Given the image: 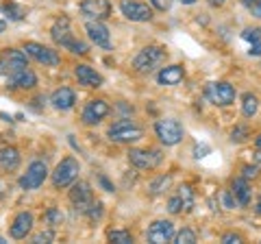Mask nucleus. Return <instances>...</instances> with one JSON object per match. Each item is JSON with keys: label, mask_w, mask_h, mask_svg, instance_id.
Masks as SVG:
<instances>
[{"label": "nucleus", "mask_w": 261, "mask_h": 244, "mask_svg": "<svg viewBox=\"0 0 261 244\" xmlns=\"http://www.w3.org/2000/svg\"><path fill=\"white\" fill-rule=\"evenodd\" d=\"M50 37H53V42L57 46L68 48V51L74 53V55H87L89 53L87 44L72 35V27H70V18H68V15H61V18L55 20V24L50 27Z\"/></svg>", "instance_id": "f257e3e1"}, {"label": "nucleus", "mask_w": 261, "mask_h": 244, "mask_svg": "<svg viewBox=\"0 0 261 244\" xmlns=\"http://www.w3.org/2000/svg\"><path fill=\"white\" fill-rule=\"evenodd\" d=\"M109 140L111 142H116V144H130V142H137V140H142L144 137V131H142V127L140 125H135L133 120H118V122H113V125L109 127Z\"/></svg>", "instance_id": "f03ea898"}, {"label": "nucleus", "mask_w": 261, "mask_h": 244, "mask_svg": "<svg viewBox=\"0 0 261 244\" xmlns=\"http://www.w3.org/2000/svg\"><path fill=\"white\" fill-rule=\"evenodd\" d=\"M163 59H166V51H163L161 46H146L135 55L133 68L137 72H142V75H148V72H152L157 66H161Z\"/></svg>", "instance_id": "7ed1b4c3"}, {"label": "nucleus", "mask_w": 261, "mask_h": 244, "mask_svg": "<svg viewBox=\"0 0 261 244\" xmlns=\"http://www.w3.org/2000/svg\"><path fill=\"white\" fill-rule=\"evenodd\" d=\"M79 173H81V166L74 157H63L59 164H57L55 173H53V185L57 190L59 188H68L79 179Z\"/></svg>", "instance_id": "20e7f679"}, {"label": "nucleus", "mask_w": 261, "mask_h": 244, "mask_svg": "<svg viewBox=\"0 0 261 244\" xmlns=\"http://www.w3.org/2000/svg\"><path fill=\"white\" fill-rule=\"evenodd\" d=\"M154 133H157L159 140L166 144V146H176L178 142L183 140V125L174 118H163L154 122Z\"/></svg>", "instance_id": "39448f33"}, {"label": "nucleus", "mask_w": 261, "mask_h": 244, "mask_svg": "<svg viewBox=\"0 0 261 244\" xmlns=\"http://www.w3.org/2000/svg\"><path fill=\"white\" fill-rule=\"evenodd\" d=\"M46 177H48V166H46V161L35 159V161H31V164H29L27 173H24V175L18 179V185H20L22 190H37L39 185L46 181Z\"/></svg>", "instance_id": "423d86ee"}, {"label": "nucleus", "mask_w": 261, "mask_h": 244, "mask_svg": "<svg viewBox=\"0 0 261 244\" xmlns=\"http://www.w3.org/2000/svg\"><path fill=\"white\" fill-rule=\"evenodd\" d=\"M29 66V55L18 48H7L0 53V77H9L13 72Z\"/></svg>", "instance_id": "0eeeda50"}, {"label": "nucleus", "mask_w": 261, "mask_h": 244, "mask_svg": "<svg viewBox=\"0 0 261 244\" xmlns=\"http://www.w3.org/2000/svg\"><path fill=\"white\" fill-rule=\"evenodd\" d=\"M163 155L159 151H152V149H130L128 151V161L130 166L137 168V170H154L161 164Z\"/></svg>", "instance_id": "6e6552de"}, {"label": "nucleus", "mask_w": 261, "mask_h": 244, "mask_svg": "<svg viewBox=\"0 0 261 244\" xmlns=\"http://www.w3.org/2000/svg\"><path fill=\"white\" fill-rule=\"evenodd\" d=\"M24 53H27L29 57H33L37 63H44V66H59L61 63V57L57 51H53L50 46H44V44H37V42H27L22 48Z\"/></svg>", "instance_id": "1a4fd4ad"}, {"label": "nucleus", "mask_w": 261, "mask_h": 244, "mask_svg": "<svg viewBox=\"0 0 261 244\" xmlns=\"http://www.w3.org/2000/svg\"><path fill=\"white\" fill-rule=\"evenodd\" d=\"M109 103L107 101H102V99H94V101H89L85 107H83V113H81V120H83V125L87 127H94L98 125L100 120H105L109 116Z\"/></svg>", "instance_id": "9d476101"}, {"label": "nucleus", "mask_w": 261, "mask_h": 244, "mask_svg": "<svg viewBox=\"0 0 261 244\" xmlns=\"http://www.w3.org/2000/svg\"><path fill=\"white\" fill-rule=\"evenodd\" d=\"M207 99L214 103V105H220V107H226L235 101V87L226 81H218V83H209L207 85Z\"/></svg>", "instance_id": "9b49d317"}, {"label": "nucleus", "mask_w": 261, "mask_h": 244, "mask_svg": "<svg viewBox=\"0 0 261 244\" xmlns=\"http://www.w3.org/2000/svg\"><path fill=\"white\" fill-rule=\"evenodd\" d=\"M70 203L76 207V211H81V214H85V209L92 205L94 201V192L92 188H89L87 181H74L72 183V190H70Z\"/></svg>", "instance_id": "f8f14e48"}, {"label": "nucleus", "mask_w": 261, "mask_h": 244, "mask_svg": "<svg viewBox=\"0 0 261 244\" xmlns=\"http://www.w3.org/2000/svg\"><path fill=\"white\" fill-rule=\"evenodd\" d=\"M120 11L130 22H148V20H152V9L148 5H144V3H137V0H122Z\"/></svg>", "instance_id": "ddd939ff"}, {"label": "nucleus", "mask_w": 261, "mask_h": 244, "mask_svg": "<svg viewBox=\"0 0 261 244\" xmlns=\"http://www.w3.org/2000/svg\"><path fill=\"white\" fill-rule=\"evenodd\" d=\"M79 9L89 20H107L111 15V3L109 0H83Z\"/></svg>", "instance_id": "4468645a"}, {"label": "nucleus", "mask_w": 261, "mask_h": 244, "mask_svg": "<svg viewBox=\"0 0 261 244\" xmlns=\"http://www.w3.org/2000/svg\"><path fill=\"white\" fill-rule=\"evenodd\" d=\"M146 238L152 244H166L174 238V223L172 221H154L148 227V233Z\"/></svg>", "instance_id": "2eb2a0df"}, {"label": "nucleus", "mask_w": 261, "mask_h": 244, "mask_svg": "<svg viewBox=\"0 0 261 244\" xmlns=\"http://www.w3.org/2000/svg\"><path fill=\"white\" fill-rule=\"evenodd\" d=\"M37 85V75L29 66L7 77V89H33Z\"/></svg>", "instance_id": "dca6fc26"}, {"label": "nucleus", "mask_w": 261, "mask_h": 244, "mask_svg": "<svg viewBox=\"0 0 261 244\" xmlns=\"http://www.w3.org/2000/svg\"><path fill=\"white\" fill-rule=\"evenodd\" d=\"M85 31H87L89 39H92L96 46L105 48V51H109V48H111V42H109V29L102 24V20H89V22L85 24Z\"/></svg>", "instance_id": "f3484780"}, {"label": "nucleus", "mask_w": 261, "mask_h": 244, "mask_svg": "<svg viewBox=\"0 0 261 244\" xmlns=\"http://www.w3.org/2000/svg\"><path fill=\"white\" fill-rule=\"evenodd\" d=\"M31 229H33V214L31 211H20V214L13 218L9 233L13 240H24L31 233Z\"/></svg>", "instance_id": "a211bd4d"}, {"label": "nucleus", "mask_w": 261, "mask_h": 244, "mask_svg": "<svg viewBox=\"0 0 261 244\" xmlns=\"http://www.w3.org/2000/svg\"><path fill=\"white\" fill-rule=\"evenodd\" d=\"M50 103H53L55 109L68 111V109H72L76 105V94H74V89H70V87H59L50 96Z\"/></svg>", "instance_id": "6ab92c4d"}, {"label": "nucleus", "mask_w": 261, "mask_h": 244, "mask_svg": "<svg viewBox=\"0 0 261 244\" xmlns=\"http://www.w3.org/2000/svg\"><path fill=\"white\" fill-rule=\"evenodd\" d=\"M74 77L79 79V83L85 85V87H100V85L105 83V79L98 75L94 68L85 66V63H81V66L74 68Z\"/></svg>", "instance_id": "aec40b11"}, {"label": "nucleus", "mask_w": 261, "mask_h": 244, "mask_svg": "<svg viewBox=\"0 0 261 244\" xmlns=\"http://www.w3.org/2000/svg\"><path fill=\"white\" fill-rule=\"evenodd\" d=\"M20 166V153L15 146H3L0 149V168L7 173H13Z\"/></svg>", "instance_id": "412c9836"}, {"label": "nucleus", "mask_w": 261, "mask_h": 244, "mask_svg": "<svg viewBox=\"0 0 261 244\" xmlns=\"http://www.w3.org/2000/svg\"><path fill=\"white\" fill-rule=\"evenodd\" d=\"M183 68L181 66H168V68H161V72L157 75L159 85H178L183 81Z\"/></svg>", "instance_id": "4be33fe9"}, {"label": "nucleus", "mask_w": 261, "mask_h": 244, "mask_svg": "<svg viewBox=\"0 0 261 244\" xmlns=\"http://www.w3.org/2000/svg\"><path fill=\"white\" fill-rule=\"evenodd\" d=\"M233 197H235V201L240 203L242 207H246L248 203H250V185H248V179H244V177H240V179H235L233 181Z\"/></svg>", "instance_id": "5701e85b"}, {"label": "nucleus", "mask_w": 261, "mask_h": 244, "mask_svg": "<svg viewBox=\"0 0 261 244\" xmlns=\"http://www.w3.org/2000/svg\"><path fill=\"white\" fill-rule=\"evenodd\" d=\"M0 11H3L9 20H15V22H20V20L27 18V9L20 7L15 0H3V3H0Z\"/></svg>", "instance_id": "b1692460"}, {"label": "nucleus", "mask_w": 261, "mask_h": 244, "mask_svg": "<svg viewBox=\"0 0 261 244\" xmlns=\"http://www.w3.org/2000/svg\"><path fill=\"white\" fill-rule=\"evenodd\" d=\"M176 197L181 199L183 211H192L194 209V190H192V185H181L178 192H176Z\"/></svg>", "instance_id": "393cba45"}, {"label": "nucleus", "mask_w": 261, "mask_h": 244, "mask_svg": "<svg viewBox=\"0 0 261 244\" xmlns=\"http://www.w3.org/2000/svg\"><path fill=\"white\" fill-rule=\"evenodd\" d=\"M259 109V101H257V96L255 94H244V99H242V113L246 118H252L257 113Z\"/></svg>", "instance_id": "a878e982"}, {"label": "nucleus", "mask_w": 261, "mask_h": 244, "mask_svg": "<svg viewBox=\"0 0 261 244\" xmlns=\"http://www.w3.org/2000/svg\"><path fill=\"white\" fill-rule=\"evenodd\" d=\"M170 183H172V177H170V175L157 177L154 181H150V194H152V197H157V194H163V192L170 188Z\"/></svg>", "instance_id": "bb28decb"}, {"label": "nucleus", "mask_w": 261, "mask_h": 244, "mask_svg": "<svg viewBox=\"0 0 261 244\" xmlns=\"http://www.w3.org/2000/svg\"><path fill=\"white\" fill-rule=\"evenodd\" d=\"M107 238H109V242H118V244H130L133 242V235H130V231H126V229H111L107 233Z\"/></svg>", "instance_id": "cd10ccee"}, {"label": "nucleus", "mask_w": 261, "mask_h": 244, "mask_svg": "<svg viewBox=\"0 0 261 244\" xmlns=\"http://www.w3.org/2000/svg\"><path fill=\"white\" fill-rule=\"evenodd\" d=\"M44 221L48 227H57V225H61L63 223V214H61V209H57V207H50L44 214Z\"/></svg>", "instance_id": "c85d7f7f"}, {"label": "nucleus", "mask_w": 261, "mask_h": 244, "mask_svg": "<svg viewBox=\"0 0 261 244\" xmlns=\"http://www.w3.org/2000/svg\"><path fill=\"white\" fill-rule=\"evenodd\" d=\"M176 244H194L196 242V233L192 229H181L174 238H172Z\"/></svg>", "instance_id": "c756f323"}, {"label": "nucleus", "mask_w": 261, "mask_h": 244, "mask_svg": "<svg viewBox=\"0 0 261 244\" xmlns=\"http://www.w3.org/2000/svg\"><path fill=\"white\" fill-rule=\"evenodd\" d=\"M248 135H250V129H248L246 125H238V127H235L233 131H231V140H233V142H244Z\"/></svg>", "instance_id": "7c9ffc66"}, {"label": "nucleus", "mask_w": 261, "mask_h": 244, "mask_svg": "<svg viewBox=\"0 0 261 244\" xmlns=\"http://www.w3.org/2000/svg\"><path fill=\"white\" fill-rule=\"evenodd\" d=\"M242 39H246V42L250 44H255V42H261V29H244V33H242Z\"/></svg>", "instance_id": "2f4dec72"}, {"label": "nucleus", "mask_w": 261, "mask_h": 244, "mask_svg": "<svg viewBox=\"0 0 261 244\" xmlns=\"http://www.w3.org/2000/svg\"><path fill=\"white\" fill-rule=\"evenodd\" d=\"M242 5L255 15V18L261 20V0H242Z\"/></svg>", "instance_id": "473e14b6"}, {"label": "nucleus", "mask_w": 261, "mask_h": 244, "mask_svg": "<svg viewBox=\"0 0 261 244\" xmlns=\"http://www.w3.org/2000/svg\"><path fill=\"white\" fill-rule=\"evenodd\" d=\"M85 214L92 218V221H98V218L102 216V203H96V201H92V205H89L87 209H85Z\"/></svg>", "instance_id": "72a5a7b5"}, {"label": "nucleus", "mask_w": 261, "mask_h": 244, "mask_svg": "<svg viewBox=\"0 0 261 244\" xmlns=\"http://www.w3.org/2000/svg\"><path fill=\"white\" fill-rule=\"evenodd\" d=\"M50 240H55V231H53V227L48 231H42V233H37L35 238H33V242L35 244H42V242H50Z\"/></svg>", "instance_id": "f704fd0d"}, {"label": "nucleus", "mask_w": 261, "mask_h": 244, "mask_svg": "<svg viewBox=\"0 0 261 244\" xmlns=\"http://www.w3.org/2000/svg\"><path fill=\"white\" fill-rule=\"evenodd\" d=\"M168 211H170V214H181V211H183L181 199H178V197H172V199H170V201H168Z\"/></svg>", "instance_id": "c9c22d12"}, {"label": "nucleus", "mask_w": 261, "mask_h": 244, "mask_svg": "<svg viewBox=\"0 0 261 244\" xmlns=\"http://www.w3.org/2000/svg\"><path fill=\"white\" fill-rule=\"evenodd\" d=\"M242 173H244L242 177L250 181V179H257V177H259V166H250V164H248V166H244V168H242Z\"/></svg>", "instance_id": "e433bc0d"}, {"label": "nucleus", "mask_w": 261, "mask_h": 244, "mask_svg": "<svg viewBox=\"0 0 261 244\" xmlns=\"http://www.w3.org/2000/svg\"><path fill=\"white\" fill-rule=\"evenodd\" d=\"M207 153H209V146H207V144H196V146H194V157H196V159H202V157L207 155Z\"/></svg>", "instance_id": "4c0bfd02"}, {"label": "nucleus", "mask_w": 261, "mask_h": 244, "mask_svg": "<svg viewBox=\"0 0 261 244\" xmlns=\"http://www.w3.org/2000/svg\"><path fill=\"white\" fill-rule=\"evenodd\" d=\"M222 242L224 244H240L242 242V235L240 233H224L222 235Z\"/></svg>", "instance_id": "58836bf2"}, {"label": "nucleus", "mask_w": 261, "mask_h": 244, "mask_svg": "<svg viewBox=\"0 0 261 244\" xmlns=\"http://www.w3.org/2000/svg\"><path fill=\"white\" fill-rule=\"evenodd\" d=\"M150 3H152L154 9H159V11H168V9H170V3H172V0H150Z\"/></svg>", "instance_id": "ea45409f"}, {"label": "nucleus", "mask_w": 261, "mask_h": 244, "mask_svg": "<svg viewBox=\"0 0 261 244\" xmlns=\"http://www.w3.org/2000/svg\"><path fill=\"white\" fill-rule=\"evenodd\" d=\"M98 181H100V185H102V188L107 190V192H113V190H116V188H113V183H109V179L105 177V175H100V177H98Z\"/></svg>", "instance_id": "a19ab883"}, {"label": "nucleus", "mask_w": 261, "mask_h": 244, "mask_svg": "<svg viewBox=\"0 0 261 244\" xmlns=\"http://www.w3.org/2000/svg\"><path fill=\"white\" fill-rule=\"evenodd\" d=\"M250 57H259L261 55V42H255V44H250V51H248Z\"/></svg>", "instance_id": "79ce46f5"}, {"label": "nucleus", "mask_w": 261, "mask_h": 244, "mask_svg": "<svg viewBox=\"0 0 261 244\" xmlns=\"http://www.w3.org/2000/svg\"><path fill=\"white\" fill-rule=\"evenodd\" d=\"M222 201H224V207H228V209H233L235 207V203H233V199H231V194H222Z\"/></svg>", "instance_id": "37998d69"}, {"label": "nucleus", "mask_w": 261, "mask_h": 244, "mask_svg": "<svg viewBox=\"0 0 261 244\" xmlns=\"http://www.w3.org/2000/svg\"><path fill=\"white\" fill-rule=\"evenodd\" d=\"M224 3H226V0H209V5H211V7H222Z\"/></svg>", "instance_id": "c03bdc74"}, {"label": "nucleus", "mask_w": 261, "mask_h": 244, "mask_svg": "<svg viewBox=\"0 0 261 244\" xmlns=\"http://www.w3.org/2000/svg\"><path fill=\"white\" fill-rule=\"evenodd\" d=\"M255 211H257V214L261 216V197H259V201H257V207H255Z\"/></svg>", "instance_id": "a18cd8bd"}, {"label": "nucleus", "mask_w": 261, "mask_h": 244, "mask_svg": "<svg viewBox=\"0 0 261 244\" xmlns=\"http://www.w3.org/2000/svg\"><path fill=\"white\" fill-rule=\"evenodd\" d=\"M5 29H7V22L0 20V33H5Z\"/></svg>", "instance_id": "49530a36"}, {"label": "nucleus", "mask_w": 261, "mask_h": 244, "mask_svg": "<svg viewBox=\"0 0 261 244\" xmlns=\"http://www.w3.org/2000/svg\"><path fill=\"white\" fill-rule=\"evenodd\" d=\"M255 146H257V149H261V133H259V137L255 140Z\"/></svg>", "instance_id": "de8ad7c7"}, {"label": "nucleus", "mask_w": 261, "mask_h": 244, "mask_svg": "<svg viewBox=\"0 0 261 244\" xmlns=\"http://www.w3.org/2000/svg\"><path fill=\"white\" fill-rule=\"evenodd\" d=\"M255 159H257V164H261V149L257 151V155H255Z\"/></svg>", "instance_id": "09e8293b"}, {"label": "nucleus", "mask_w": 261, "mask_h": 244, "mask_svg": "<svg viewBox=\"0 0 261 244\" xmlns=\"http://www.w3.org/2000/svg\"><path fill=\"white\" fill-rule=\"evenodd\" d=\"M178 3H183V5H194L196 0H178Z\"/></svg>", "instance_id": "8fccbe9b"}, {"label": "nucleus", "mask_w": 261, "mask_h": 244, "mask_svg": "<svg viewBox=\"0 0 261 244\" xmlns=\"http://www.w3.org/2000/svg\"><path fill=\"white\" fill-rule=\"evenodd\" d=\"M0 244H5V238H3V235H0Z\"/></svg>", "instance_id": "3c124183"}, {"label": "nucleus", "mask_w": 261, "mask_h": 244, "mask_svg": "<svg viewBox=\"0 0 261 244\" xmlns=\"http://www.w3.org/2000/svg\"><path fill=\"white\" fill-rule=\"evenodd\" d=\"M0 197H3V192H0Z\"/></svg>", "instance_id": "603ef678"}]
</instances>
